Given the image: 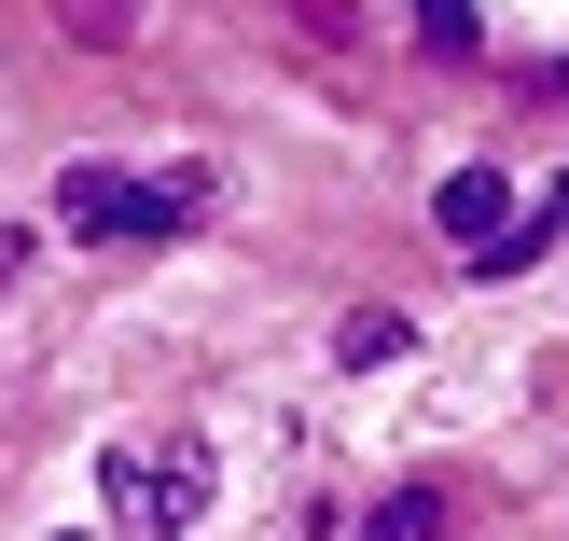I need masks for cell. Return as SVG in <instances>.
Returning a JSON list of instances; mask_svg holds the SVG:
<instances>
[{
  "mask_svg": "<svg viewBox=\"0 0 569 541\" xmlns=\"http://www.w3.org/2000/svg\"><path fill=\"white\" fill-rule=\"evenodd\" d=\"M417 28H431V56H472V42H487V14H472V0H417Z\"/></svg>",
  "mask_w": 569,
  "mask_h": 541,
  "instance_id": "52a82bcc",
  "label": "cell"
},
{
  "mask_svg": "<svg viewBox=\"0 0 569 541\" xmlns=\"http://www.w3.org/2000/svg\"><path fill=\"white\" fill-rule=\"evenodd\" d=\"M445 514H459L445 487H389L376 514H361V541H445Z\"/></svg>",
  "mask_w": 569,
  "mask_h": 541,
  "instance_id": "277c9868",
  "label": "cell"
},
{
  "mask_svg": "<svg viewBox=\"0 0 569 541\" xmlns=\"http://www.w3.org/2000/svg\"><path fill=\"white\" fill-rule=\"evenodd\" d=\"M56 42H83V56L139 42V0H56Z\"/></svg>",
  "mask_w": 569,
  "mask_h": 541,
  "instance_id": "5b68a950",
  "label": "cell"
},
{
  "mask_svg": "<svg viewBox=\"0 0 569 541\" xmlns=\"http://www.w3.org/2000/svg\"><path fill=\"white\" fill-rule=\"evenodd\" d=\"M70 237H167V222L194 209V194H139V181H111V167H70Z\"/></svg>",
  "mask_w": 569,
  "mask_h": 541,
  "instance_id": "7a4b0ae2",
  "label": "cell"
},
{
  "mask_svg": "<svg viewBox=\"0 0 569 541\" xmlns=\"http://www.w3.org/2000/svg\"><path fill=\"white\" fill-rule=\"evenodd\" d=\"M209 514V459L167 444V459H111V541H181Z\"/></svg>",
  "mask_w": 569,
  "mask_h": 541,
  "instance_id": "6da1fadb",
  "label": "cell"
},
{
  "mask_svg": "<svg viewBox=\"0 0 569 541\" xmlns=\"http://www.w3.org/2000/svg\"><path fill=\"white\" fill-rule=\"evenodd\" d=\"M431 222H445V237H459V250H472V264H487V250H500V237H515V181H500V167H459V181H445V194H431Z\"/></svg>",
  "mask_w": 569,
  "mask_h": 541,
  "instance_id": "3957f363",
  "label": "cell"
},
{
  "mask_svg": "<svg viewBox=\"0 0 569 541\" xmlns=\"http://www.w3.org/2000/svg\"><path fill=\"white\" fill-rule=\"evenodd\" d=\"M28 264H42V237H0V292H14V278H28Z\"/></svg>",
  "mask_w": 569,
  "mask_h": 541,
  "instance_id": "ba28073f",
  "label": "cell"
},
{
  "mask_svg": "<svg viewBox=\"0 0 569 541\" xmlns=\"http://www.w3.org/2000/svg\"><path fill=\"white\" fill-rule=\"evenodd\" d=\"M333 361H348V375H361V361H403V320H389V305H348V333H333Z\"/></svg>",
  "mask_w": 569,
  "mask_h": 541,
  "instance_id": "8992f818",
  "label": "cell"
}]
</instances>
